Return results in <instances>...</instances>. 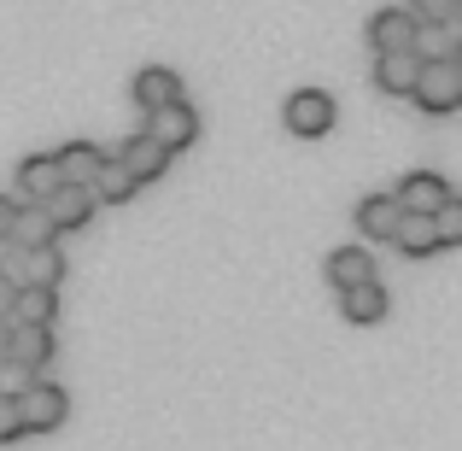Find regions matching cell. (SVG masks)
Listing matches in <instances>:
<instances>
[{
	"instance_id": "obj_1",
	"label": "cell",
	"mask_w": 462,
	"mask_h": 451,
	"mask_svg": "<svg viewBox=\"0 0 462 451\" xmlns=\"http://www.w3.org/2000/svg\"><path fill=\"white\" fill-rule=\"evenodd\" d=\"M410 100H416L428 117H451L462 106V59H421Z\"/></svg>"
},
{
	"instance_id": "obj_2",
	"label": "cell",
	"mask_w": 462,
	"mask_h": 451,
	"mask_svg": "<svg viewBox=\"0 0 462 451\" xmlns=\"http://www.w3.org/2000/svg\"><path fill=\"white\" fill-rule=\"evenodd\" d=\"M12 405H18V422H23V434H53V428H65V417H70V399H65V387H53V381H23L18 393H12Z\"/></svg>"
},
{
	"instance_id": "obj_3",
	"label": "cell",
	"mask_w": 462,
	"mask_h": 451,
	"mask_svg": "<svg viewBox=\"0 0 462 451\" xmlns=\"http://www.w3.org/2000/svg\"><path fill=\"white\" fill-rule=\"evenodd\" d=\"M0 276L12 287H59L65 282V252H59V240H47V247H12V264Z\"/></svg>"
},
{
	"instance_id": "obj_4",
	"label": "cell",
	"mask_w": 462,
	"mask_h": 451,
	"mask_svg": "<svg viewBox=\"0 0 462 451\" xmlns=\"http://www.w3.org/2000/svg\"><path fill=\"white\" fill-rule=\"evenodd\" d=\"M287 129L293 136H305V141H322L328 129H334V117H339V106H334V94H322V89H299V94H287Z\"/></svg>"
},
{
	"instance_id": "obj_5",
	"label": "cell",
	"mask_w": 462,
	"mask_h": 451,
	"mask_svg": "<svg viewBox=\"0 0 462 451\" xmlns=\"http://www.w3.org/2000/svg\"><path fill=\"white\" fill-rule=\"evenodd\" d=\"M53 358V323H12L6 334V363L23 375H42Z\"/></svg>"
},
{
	"instance_id": "obj_6",
	"label": "cell",
	"mask_w": 462,
	"mask_h": 451,
	"mask_svg": "<svg viewBox=\"0 0 462 451\" xmlns=\"http://www.w3.org/2000/svg\"><path fill=\"white\" fill-rule=\"evenodd\" d=\"M141 136H152L164 153H181V147L199 141V117H193L188 100H170V106H158V112H147V129H141Z\"/></svg>"
},
{
	"instance_id": "obj_7",
	"label": "cell",
	"mask_w": 462,
	"mask_h": 451,
	"mask_svg": "<svg viewBox=\"0 0 462 451\" xmlns=\"http://www.w3.org/2000/svg\"><path fill=\"white\" fill-rule=\"evenodd\" d=\"M393 200H398V211H416V217H433L445 200H457V188L439 176V170H410L404 182L393 188Z\"/></svg>"
},
{
	"instance_id": "obj_8",
	"label": "cell",
	"mask_w": 462,
	"mask_h": 451,
	"mask_svg": "<svg viewBox=\"0 0 462 451\" xmlns=\"http://www.w3.org/2000/svg\"><path fill=\"white\" fill-rule=\"evenodd\" d=\"M47 223H53V235H65V229H88V217L100 211V200H94V188H77V182H65V188H53L42 200Z\"/></svg>"
},
{
	"instance_id": "obj_9",
	"label": "cell",
	"mask_w": 462,
	"mask_h": 451,
	"mask_svg": "<svg viewBox=\"0 0 462 451\" xmlns=\"http://www.w3.org/2000/svg\"><path fill=\"white\" fill-rule=\"evenodd\" d=\"M117 164L129 170V176H135V188H147V182H158L170 170V153L158 147L152 136H129L124 147H117Z\"/></svg>"
},
{
	"instance_id": "obj_10",
	"label": "cell",
	"mask_w": 462,
	"mask_h": 451,
	"mask_svg": "<svg viewBox=\"0 0 462 451\" xmlns=\"http://www.w3.org/2000/svg\"><path fill=\"white\" fill-rule=\"evenodd\" d=\"M339 316H346V323H357V328L381 323V316H386V287H381V276L339 287Z\"/></svg>"
},
{
	"instance_id": "obj_11",
	"label": "cell",
	"mask_w": 462,
	"mask_h": 451,
	"mask_svg": "<svg viewBox=\"0 0 462 451\" xmlns=\"http://www.w3.org/2000/svg\"><path fill=\"white\" fill-rule=\"evenodd\" d=\"M416 70H421V59L410 53H374V89L381 94H393V100H410V89H416Z\"/></svg>"
},
{
	"instance_id": "obj_12",
	"label": "cell",
	"mask_w": 462,
	"mask_h": 451,
	"mask_svg": "<svg viewBox=\"0 0 462 451\" xmlns=\"http://www.w3.org/2000/svg\"><path fill=\"white\" fill-rule=\"evenodd\" d=\"M410 35H416V18H410L404 6H381L369 18V47H374V53H404Z\"/></svg>"
},
{
	"instance_id": "obj_13",
	"label": "cell",
	"mask_w": 462,
	"mask_h": 451,
	"mask_svg": "<svg viewBox=\"0 0 462 451\" xmlns=\"http://www.w3.org/2000/svg\"><path fill=\"white\" fill-rule=\"evenodd\" d=\"M129 94H135V106H141V112H158V106L181 100V77H176V70H164V65H147V70H135Z\"/></svg>"
},
{
	"instance_id": "obj_14",
	"label": "cell",
	"mask_w": 462,
	"mask_h": 451,
	"mask_svg": "<svg viewBox=\"0 0 462 451\" xmlns=\"http://www.w3.org/2000/svg\"><path fill=\"white\" fill-rule=\"evenodd\" d=\"M462 47V18L451 23H416V35H410V53L416 59H457Z\"/></svg>"
},
{
	"instance_id": "obj_15",
	"label": "cell",
	"mask_w": 462,
	"mask_h": 451,
	"mask_svg": "<svg viewBox=\"0 0 462 451\" xmlns=\"http://www.w3.org/2000/svg\"><path fill=\"white\" fill-rule=\"evenodd\" d=\"M18 188H23V200H30V205H42L53 188H65V176H59V158H53V153L23 158V164H18Z\"/></svg>"
},
{
	"instance_id": "obj_16",
	"label": "cell",
	"mask_w": 462,
	"mask_h": 451,
	"mask_svg": "<svg viewBox=\"0 0 462 451\" xmlns=\"http://www.w3.org/2000/svg\"><path fill=\"white\" fill-rule=\"evenodd\" d=\"M393 247L404 252V258H433V252H445V247H439V235H433V217H416V211L398 217Z\"/></svg>"
},
{
	"instance_id": "obj_17",
	"label": "cell",
	"mask_w": 462,
	"mask_h": 451,
	"mask_svg": "<svg viewBox=\"0 0 462 451\" xmlns=\"http://www.w3.org/2000/svg\"><path fill=\"white\" fill-rule=\"evenodd\" d=\"M398 217H404V211H398V200H393V193H369V200L357 205V229H363L369 240H393Z\"/></svg>"
},
{
	"instance_id": "obj_18",
	"label": "cell",
	"mask_w": 462,
	"mask_h": 451,
	"mask_svg": "<svg viewBox=\"0 0 462 451\" xmlns=\"http://www.w3.org/2000/svg\"><path fill=\"white\" fill-rule=\"evenodd\" d=\"M88 188H94V200H100V205H129V200H135V176H129L117 158H100V170H94Z\"/></svg>"
},
{
	"instance_id": "obj_19",
	"label": "cell",
	"mask_w": 462,
	"mask_h": 451,
	"mask_svg": "<svg viewBox=\"0 0 462 451\" xmlns=\"http://www.w3.org/2000/svg\"><path fill=\"white\" fill-rule=\"evenodd\" d=\"M53 311H59V287H18L6 323H53Z\"/></svg>"
},
{
	"instance_id": "obj_20",
	"label": "cell",
	"mask_w": 462,
	"mask_h": 451,
	"mask_svg": "<svg viewBox=\"0 0 462 451\" xmlns=\"http://www.w3.org/2000/svg\"><path fill=\"white\" fill-rule=\"evenodd\" d=\"M59 158V176H65V182H77V188H88V182H94V170H100V147H94V141H70V147H59L53 153Z\"/></svg>"
},
{
	"instance_id": "obj_21",
	"label": "cell",
	"mask_w": 462,
	"mask_h": 451,
	"mask_svg": "<svg viewBox=\"0 0 462 451\" xmlns=\"http://www.w3.org/2000/svg\"><path fill=\"white\" fill-rule=\"evenodd\" d=\"M369 276H374V258H369V247H339V252H328V282H334V287L369 282Z\"/></svg>"
},
{
	"instance_id": "obj_22",
	"label": "cell",
	"mask_w": 462,
	"mask_h": 451,
	"mask_svg": "<svg viewBox=\"0 0 462 451\" xmlns=\"http://www.w3.org/2000/svg\"><path fill=\"white\" fill-rule=\"evenodd\" d=\"M6 240H12V247H47V240H53V223H47L42 205H18V217H12V229H6Z\"/></svg>"
},
{
	"instance_id": "obj_23",
	"label": "cell",
	"mask_w": 462,
	"mask_h": 451,
	"mask_svg": "<svg viewBox=\"0 0 462 451\" xmlns=\"http://www.w3.org/2000/svg\"><path fill=\"white\" fill-rule=\"evenodd\" d=\"M433 235H439V247H462V200H445L433 211Z\"/></svg>"
},
{
	"instance_id": "obj_24",
	"label": "cell",
	"mask_w": 462,
	"mask_h": 451,
	"mask_svg": "<svg viewBox=\"0 0 462 451\" xmlns=\"http://www.w3.org/2000/svg\"><path fill=\"white\" fill-rule=\"evenodd\" d=\"M416 23H451L457 18V0H416V6H404Z\"/></svg>"
},
{
	"instance_id": "obj_25",
	"label": "cell",
	"mask_w": 462,
	"mask_h": 451,
	"mask_svg": "<svg viewBox=\"0 0 462 451\" xmlns=\"http://www.w3.org/2000/svg\"><path fill=\"white\" fill-rule=\"evenodd\" d=\"M23 440V422H18V405H12V393H0V446Z\"/></svg>"
},
{
	"instance_id": "obj_26",
	"label": "cell",
	"mask_w": 462,
	"mask_h": 451,
	"mask_svg": "<svg viewBox=\"0 0 462 451\" xmlns=\"http://www.w3.org/2000/svg\"><path fill=\"white\" fill-rule=\"evenodd\" d=\"M12 217H18V200H6V193H0V235L12 229Z\"/></svg>"
},
{
	"instance_id": "obj_27",
	"label": "cell",
	"mask_w": 462,
	"mask_h": 451,
	"mask_svg": "<svg viewBox=\"0 0 462 451\" xmlns=\"http://www.w3.org/2000/svg\"><path fill=\"white\" fill-rule=\"evenodd\" d=\"M12 294H18V287H12V282H6V276H0V316H6V311H12Z\"/></svg>"
},
{
	"instance_id": "obj_28",
	"label": "cell",
	"mask_w": 462,
	"mask_h": 451,
	"mask_svg": "<svg viewBox=\"0 0 462 451\" xmlns=\"http://www.w3.org/2000/svg\"><path fill=\"white\" fill-rule=\"evenodd\" d=\"M6 334H12V323L0 316V363H6Z\"/></svg>"
},
{
	"instance_id": "obj_29",
	"label": "cell",
	"mask_w": 462,
	"mask_h": 451,
	"mask_svg": "<svg viewBox=\"0 0 462 451\" xmlns=\"http://www.w3.org/2000/svg\"><path fill=\"white\" fill-rule=\"evenodd\" d=\"M6 264H12V240L0 235V270H6Z\"/></svg>"
}]
</instances>
